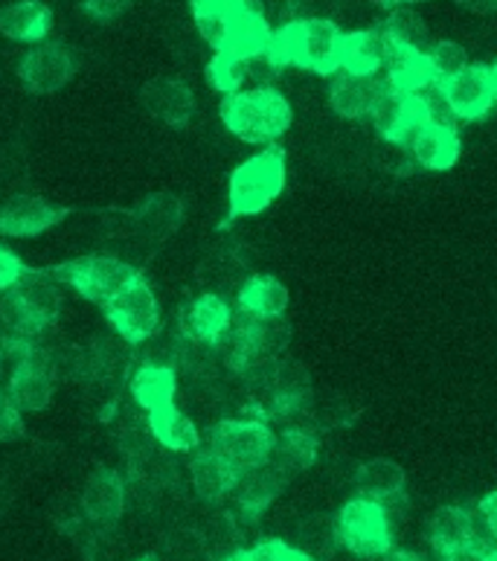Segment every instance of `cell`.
<instances>
[{
    "label": "cell",
    "instance_id": "18",
    "mask_svg": "<svg viewBox=\"0 0 497 561\" xmlns=\"http://www.w3.org/2000/svg\"><path fill=\"white\" fill-rule=\"evenodd\" d=\"M126 510V480L117 469H96L84 483L82 512L96 527H114Z\"/></svg>",
    "mask_w": 497,
    "mask_h": 561
},
{
    "label": "cell",
    "instance_id": "16",
    "mask_svg": "<svg viewBox=\"0 0 497 561\" xmlns=\"http://www.w3.org/2000/svg\"><path fill=\"white\" fill-rule=\"evenodd\" d=\"M288 480H291V474L274 460H268L265 466H256L251 471H242L236 489H233L236 512L247 524L259 520L262 512L268 510L270 503L282 494V489L288 486Z\"/></svg>",
    "mask_w": 497,
    "mask_h": 561
},
{
    "label": "cell",
    "instance_id": "5",
    "mask_svg": "<svg viewBox=\"0 0 497 561\" xmlns=\"http://www.w3.org/2000/svg\"><path fill=\"white\" fill-rule=\"evenodd\" d=\"M337 547L358 559H381L393 550V524L384 503L355 494L335 515Z\"/></svg>",
    "mask_w": 497,
    "mask_h": 561
},
{
    "label": "cell",
    "instance_id": "32",
    "mask_svg": "<svg viewBox=\"0 0 497 561\" xmlns=\"http://www.w3.org/2000/svg\"><path fill=\"white\" fill-rule=\"evenodd\" d=\"M297 550H303L309 559L321 561L326 556H332L337 550V533H335V518L330 515H309V518L300 520L297 527Z\"/></svg>",
    "mask_w": 497,
    "mask_h": 561
},
{
    "label": "cell",
    "instance_id": "36",
    "mask_svg": "<svg viewBox=\"0 0 497 561\" xmlns=\"http://www.w3.org/2000/svg\"><path fill=\"white\" fill-rule=\"evenodd\" d=\"M247 561H314L282 538H262L245 550Z\"/></svg>",
    "mask_w": 497,
    "mask_h": 561
},
{
    "label": "cell",
    "instance_id": "8",
    "mask_svg": "<svg viewBox=\"0 0 497 561\" xmlns=\"http://www.w3.org/2000/svg\"><path fill=\"white\" fill-rule=\"evenodd\" d=\"M105 318L126 344H146L161 329V306L154 297L152 285L146 283L143 274L135 277L111 302L102 306Z\"/></svg>",
    "mask_w": 497,
    "mask_h": 561
},
{
    "label": "cell",
    "instance_id": "4",
    "mask_svg": "<svg viewBox=\"0 0 497 561\" xmlns=\"http://www.w3.org/2000/svg\"><path fill=\"white\" fill-rule=\"evenodd\" d=\"M286 151L279 146H265L239 163L228 186V221L268 210L286 190Z\"/></svg>",
    "mask_w": 497,
    "mask_h": 561
},
{
    "label": "cell",
    "instance_id": "47",
    "mask_svg": "<svg viewBox=\"0 0 497 561\" xmlns=\"http://www.w3.org/2000/svg\"><path fill=\"white\" fill-rule=\"evenodd\" d=\"M492 559H495V561H497V545H495V547H492Z\"/></svg>",
    "mask_w": 497,
    "mask_h": 561
},
{
    "label": "cell",
    "instance_id": "22",
    "mask_svg": "<svg viewBox=\"0 0 497 561\" xmlns=\"http://www.w3.org/2000/svg\"><path fill=\"white\" fill-rule=\"evenodd\" d=\"M189 480L204 503H221L236 489L239 471L212 448H198L189 460Z\"/></svg>",
    "mask_w": 497,
    "mask_h": 561
},
{
    "label": "cell",
    "instance_id": "43",
    "mask_svg": "<svg viewBox=\"0 0 497 561\" xmlns=\"http://www.w3.org/2000/svg\"><path fill=\"white\" fill-rule=\"evenodd\" d=\"M381 561H425V559H421L419 553H414V550H396V547H393L390 553L381 556Z\"/></svg>",
    "mask_w": 497,
    "mask_h": 561
},
{
    "label": "cell",
    "instance_id": "48",
    "mask_svg": "<svg viewBox=\"0 0 497 561\" xmlns=\"http://www.w3.org/2000/svg\"><path fill=\"white\" fill-rule=\"evenodd\" d=\"M140 561H152V559H140Z\"/></svg>",
    "mask_w": 497,
    "mask_h": 561
},
{
    "label": "cell",
    "instance_id": "35",
    "mask_svg": "<svg viewBox=\"0 0 497 561\" xmlns=\"http://www.w3.org/2000/svg\"><path fill=\"white\" fill-rule=\"evenodd\" d=\"M425 61H428V70L434 76V82H446L451 76H456L463 68H469V53H465L463 44L456 42H434L425 53Z\"/></svg>",
    "mask_w": 497,
    "mask_h": 561
},
{
    "label": "cell",
    "instance_id": "2",
    "mask_svg": "<svg viewBox=\"0 0 497 561\" xmlns=\"http://www.w3.org/2000/svg\"><path fill=\"white\" fill-rule=\"evenodd\" d=\"M344 30L332 18H294L270 33L265 56L277 70L303 68L317 76H335L340 70Z\"/></svg>",
    "mask_w": 497,
    "mask_h": 561
},
{
    "label": "cell",
    "instance_id": "33",
    "mask_svg": "<svg viewBox=\"0 0 497 561\" xmlns=\"http://www.w3.org/2000/svg\"><path fill=\"white\" fill-rule=\"evenodd\" d=\"M207 79L224 96L242 91V84L251 79V59H242V56H233V53H216L210 65H207Z\"/></svg>",
    "mask_w": 497,
    "mask_h": 561
},
{
    "label": "cell",
    "instance_id": "44",
    "mask_svg": "<svg viewBox=\"0 0 497 561\" xmlns=\"http://www.w3.org/2000/svg\"><path fill=\"white\" fill-rule=\"evenodd\" d=\"M416 3H430V0H379V7L388 9V12L390 9H402V7L411 9V7H416Z\"/></svg>",
    "mask_w": 497,
    "mask_h": 561
},
{
    "label": "cell",
    "instance_id": "34",
    "mask_svg": "<svg viewBox=\"0 0 497 561\" xmlns=\"http://www.w3.org/2000/svg\"><path fill=\"white\" fill-rule=\"evenodd\" d=\"M247 329H251L253 350L259 358H279V352L291 344V327L286 318L247 320Z\"/></svg>",
    "mask_w": 497,
    "mask_h": 561
},
{
    "label": "cell",
    "instance_id": "30",
    "mask_svg": "<svg viewBox=\"0 0 497 561\" xmlns=\"http://www.w3.org/2000/svg\"><path fill=\"white\" fill-rule=\"evenodd\" d=\"M317 451H321V439L314 434V427L288 425L277 436V448H274L270 460L279 462L288 474H297V471L312 469L314 460H317Z\"/></svg>",
    "mask_w": 497,
    "mask_h": 561
},
{
    "label": "cell",
    "instance_id": "15",
    "mask_svg": "<svg viewBox=\"0 0 497 561\" xmlns=\"http://www.w3.org/2000/svg\"><path fill=\"white\" fill-rule=\"evenodd\" d=\"M233 327V309L230 302L216 291L198 294L195 300L184 309L181 329H184V341L201 346H219L224 335Z\"/></svg>",
    "mask_w": 497,
    "mask_h": 561
},
{
    "label": "cell",
    "instance_id": "31",
    "mask_svg": "<svg viewBox=\"0 0 497 561\" xmlns=\"http://www.w3.org/2000/svg\"><path fill=\"white\" fill-rule=\"evenodd\" d=\"M381 33L388 35L390 44H396L402 50L428 53V47L434 44L421 15H416L414 9L407 7L390 9V15L384 18V24H381Z\"/></svg>",
    "mask_w": 497,
    "mask_h": 561
},
{
    "label": "cell",
    "instance_id": "17",
    "mask_svg": "<svg viewBox=\"0 0 497 561\" xmlns=\"http://www.w3.org/2000/svg\"><path fill=\"white\" fill-rule=\"evenodd\" d=\"M140 102L158 123L169 128H184L195 117L193 88L175 76H158L152 82H146Z\"/></svg>",
    "mask_w": 497,
    "mask_h": 561
},
{
    "label": "cell",
    "instance_id": "9",
    "mask_svg": "<svg viewBox=\"0 0 497 561\" xmlns=\"http://www.w3.org/2000/svg\"><path fill=\"white\" fill-rule=\"evenodd\" d=\"M56 390V360L47 350L30 344L9 373L7 393L21 413H42Z\"/></svg>",
    "mask_w": 497,
    "mask_h": 561
},
{
    "label": "cell",
    "instance_id": "12",
    "mask_svg": "<svg viewBox=\"0 0 497 561\" xmlns=\"http://www.w3.org/2000/svg\"><path fill=\"white\" fill-rule=\"evenodd\" d=\"M370 119L384 142H405V137L421 119H430V114L419 91L407 93L384 82L370 111Z\"/></svg>",
    "mask_w": 497,
    "mask_h": 561
},
{
    "label": "cell",
    "instance_id": "41",
    "mask_svg": "<svg viewBox=\"0 0 497 561\" xmlns=\"http://www.w3.org/2000/svg\"><path fill=\"white\" fill-rule=\"evenodd\" d=\"M442 561H495L492 559V547L489 545H472L460 550V553L446 556Z\"/></svg>",
    "mask_w": 497,
    "mask_h": 561
},
{
    "label": "cell",
    "instance_id": "29",
    "mask_svg": "<svg viewBox=\"0 0 497 561\" xmlns=\"http://www.w3.org/2000/svg\"><path fill=\"white\" fill-rule=\"evenodd\" d=\"M149 434L169 451H198V445H201V434H198L195 422L177 411L175 404L149 413Z\"/></svg>",
    "mask_w": 497,
    "mask_h": 561
},
{
    "label": "cell",
    "instance_id": "37",
    "mask_svg": "<svg viewBox=\"0 0 497 561\" xmlns=\"http://www.w3.org/2000/svg\"><path fill=\"white\" fill-rule=\"evenodd\" d=\"M18 436H24V416L12 402V396L7 393V387H0V443H9Z\"/></svg>",
    "mask_w": 497,
    "mask_h": 561
},
{
    "label": "cell",
    "instance_id": "3",
    "mask_svg": "<svg viewBox=\"0 0 497 561\" xmlns=\"http://www.w3.org/2000/svg\"><path fill=\"white\" fill-rule=\"evenodd\" d=\"M291 119H294L291 102L274 84L247 88V91L242 88L221 100V123L230 135L245 142L274 146L291 128Z\"/></svg>",
    "mask_w": 497,
    "mask_h": 561
},
{
    "label": "cell",
    "instance_id": "20",
    "mask_svg": "<svg viewBox=\"0 0 497 561\" xmlns=\"http://www.w3.org/2000/svg\"><path fill=\"white\" fill-rule=\"evenodd\" d=\"M390 42L381 26L344 33L340 42V70L352 76H379L388 68Z\"/></svg>",
    "mask_w": 497,
    "mask_h": 561
},
{
    "label": "cell",
    "instance_id": "45",
    "mask_svg": "<svg viewBox=\"0 0 497 561\" xmlns=\"http://www.w3.org/2000/svg\"><path fill=\"white\" fill-rule=\"evenodd\" d=\"M221 561H247V559H245V550H239V553L228 556V559H221Z\"/></svg>",
    "mask_w": 497,
    "mask_h": 561
},
{
    "label": "cell",
    "instance_id": "10",
    "mask_svg": "<svg viewBox=\"0 0 497 561\" xmlns=\"http://www.w3.org/2000/svg\"><path fill=\"white\" fill-rule=\"evenodd\" d=\"M439 93L451 119H463V123L483 119L497 105L492 65H469L446 82H439Z\"/></svg>",
    "mask_w": 497,
    "mask_h": 561
},
{
    "label": "cell",
    "instance_id": "39",
    "mask_svg": "<svg viewBox=\"0 0 497 561\" xmlns=\"http://www.w3.org/2000/svg\"><path fill=\"white\" fill-rule=\"evenodd\" d=\"M135 0H82V9L93 21H114L131 7Z\"/></svg>",
    "mask_w": 497,
    "mask_h": 561
},
{
    "label": "cell",
    "instance_id": "38",
    "mask_svg": "<svg viewBox=\"0 0 497 561\" xmlns=\"http://www.w3.org/2000/svg\"><path fill=\"white\" fill-rule=\"evenodd\" d=\"M24 271V260L15 251H9L7 244H0V294L12 291Z\"/></svg>",
    "mask_w": 497,
    "mask_h": 561
},
{
    "label": "cell",
    "instance_id": "46",
    "mask_svg": "<svg viewBox=\"0 0 497 561\" xmlns=\"http://www.w3.org/2000/svg\"><path fill=\"white\" fill-rule=\"evenodd\" d=\"M492 76H495V84H497V61H495V65H492Z\"/></svg>",
    "mask_w": 497,
    "mask_h": 561
},
{
    "label": "cell",
    "instance_id": "7",
    "mask_svg": "<svg viewBox=\"0 0 497 561\" xmlns=\"http://www.w3.org/2000/svg\"><path fill=\"white\" fill-rule=\"evenodd\" d=\"M210 448L221 454L242 474V471H251L256 466H265L274 457L277 434L270 431L268 422L262 420H247V416L221 420L210 431Z\"/></svg>",
    "mask_w": 497,
    "mask_h": 561
},
{
    "label": "cell",
    "instance_id": "40",
    "mask_svg": "<svg viewBox=\"0 0 497 561\" xmlns=\"http://www.w3.org/2000/svg\"><path fill=\"white\" fill-rule=\"evenodd\" d=\"M477 512H481L483 524H486V529H489L492 538L497 541V489L483 497L481 506H477Z\"/></svg>",
    "mask_w": 497,
    "mask_h": 561
},
{
    "label": "cell",
    "instance_id": "6",
    "mask_svg": "<svg viewBox=\"0 0 497 561\" xmlns=\"http://www.w3.org/2000/svg\"><path fill=\"white\" fill-rule=\"evenodd\" d=\"M50 274L61 285H70L79 297L100 302V306L114 300L131 279L140 277V271L135 265H128L117 256H105V253H91V256L59 262V265H53Z\"/></svg>",
    "mask_w": 497,
    "mask_h": 561
},
{
    "label": "cell",
    "instance_id": "26",
    "mask_svg": "<svg viewBox=\"0 0 497 561\" xmlns=\"http://www.w3.org/2000/svg\"><path fill=\"white\" fill-rule=\"evenodd\" d=\"M53 26V12L42 0H15L0 9V33L9 42L42 44Z\"/></svg>",
    "mask_w": 497,
    "mask_h": 561
},
{
    "label": "cell",
    "instance_id": "28",
    "mask_svg": "<svg viewBox=\"0 0 497 561\" xmlns=\"http://www.w3.org/2000/svg\"><path fill=\"white\" fill-rule=\"evenodd\" d=\"M128 390L135 396V402L143 408L146 413L161 411L175 404V390H177V373L169 364H143L131 373Z\"/></svg>",
    "mask_w": 497,
    "mask_h": 561
},
{
    "label": "cell",
    "instance_id": "42",
    "mask_svg": "<svg viewBox=\"0 0 497 561\" xmlns=\"http://www.w3.org/2000/svg\"><path fill=\"white\" fill-rule=\"evenodd\" d=\"M454 3H460L474 15H495L497 12V0H454Z\"/></svg>",
    "mask_w": 497,
    "mask_h": 561
},
{
    "label": "cell",
    "instance_id": "11",
    "mask_svg": "<svg viewBox=\"0 0 497 561\" xmlns=\"http://www.w3.org/2000/svg\"><path fill=\"white\" fill-rule=\"evenodd\" d=\"M18 76L30 93H56L77 76V56L61 42H42L18 61Z\"/></svg>",
    "mask_w": 497,
    "mask_h": 561
},
{
    "label": "cell",
    "instance_id": "25",
    "mask_svg": "<svg viewBox=\"0 0 497 561\" xmlns=\"http://www.w3.org/2000/svg\"><path fill=\"white\" fill-rule=\"evenodd\" d=\"M18 300L42 320L44 327L56 323L61 311V283L50 274V268H26L12 288Z\"/></svg>",
    "mask_w": 497,
    "mask_h": 561
},
{
    "label": "cell",
    "instance_id": "23",
    "mask_svg": "<svg viewBox=\"0 0 497 561\" xmlns=\"http://www.w3.org/2000/svg\"><path fill=\"white\" fill-rule=\"evenodd\" d=\"M381 84H384V79H379V76H352L337 70L330 84L332 111L344 119L370 117Z\"/></svg>",
    "mask_w": 497,
    "mask_h": 561
},
{
    "label": "cell",
    "instance_id": "13",
    "mask_svg": "<svg viewBox=\"0 0 497 561\" xmlns=\"http://www.w3.org/2000/svg\"><path fill=\"white\" fill-rule=\"evenodd\" d=\"M70 216V207L53 204L42 195H15L0 207V236L9 239H33Z\"/></svg>",
    "mask_w": 497,
    "mask_h": 561
},
{
    "label": "cell",
    "instance_id": "27",
    "mask_svg": "<svg viewBox=\"0 0 497 561\" xmlns=\"http://www.w3.org/2000/svg\"><path fill=\"white\" fill-rule=\"evenodd\" d=\"M186 207L184 202L172 193H152L146 195L143 202L137 204L135 210V227L137 233L154 242H163L175 233L177 227L184 225Z\"/></svg>",
    "mask_w": 497,
    "mask_h": 561
},
{
    "label": "cell",
    "instance_id": "21",
    "mask_svg": "<svg viewBox=\"0 0 497 561\" xmlns=\"http://www.w3.org/2000/svg\"><path fill=\"white\" fill-rule=\"evenodd\" d=\"M288 288L270 274H253L236 291L239 318L247 320H270L286 318Z\"/></svg>",
    "mask_w": 497,
    "mask_h": 561
},
{
    "label": "cell",
    "instance_id": "24",
    "mask_svg": "<svg viewBox=\"0 0 497 561\" xmlns=\"http://www.w3.org/2000/svg\"><path fill=\"white\" fill-rule=\"evenodd\" d=\"M355 489L361 497H370L375 503H398L407 492V471L390 457H375L358 466L355 471Z\"/></svg>",
    "mask_w": 497,
    "mask_h": 561
},
{
    "label": "cell",
    "instance_id": "1",
    "mask_svg": "<svg viewBox=\"0 0 497 561\" xmlns=\"http://www.w3.org/2000/svg\"><path fill=\"white\" fill-rule=\"evenodd\" d=\"M195 26L216 53H233L242 59L265 56L270 30L256 0H189Z\"/></svg>",
    "mask_w": 497,
    "mask_h": 561
},
{
    "label": "cell",
    "instance_id": "19",
    "mask_svg": "<svg viewBox=\"0 0 497 561\" xmlns=\"http://www.w3.org/2000/svg\"><path fill=\"white\" fill-rule=\"evenodd\" d=\"M425 536H428L430 547L442 559L451 553H460L465 547L483 545L481 536H477V524H474L472 512L465 510V506H454V503L430 512L428 524H425Z\"/></svg>",
    "mask_w": 497,
    "mask_h": 561
},
{
    "label": "cell",
    "instance_id": "14",
    "mask_svg": "<svg viewBox=\"0 0 497 561\" xmlns=\"http://www.w3.org/2000/svg\"><path fill=\"white\" fill-rule=\"evenodd\" d=\"M405 149L411 151L416 167L428 172H448L460 160V135L454 123L421 119L419 126L405 137Z\"/></svg>",
    "mask_w": 497,
    "mask_h": 561
}]
</instances>
